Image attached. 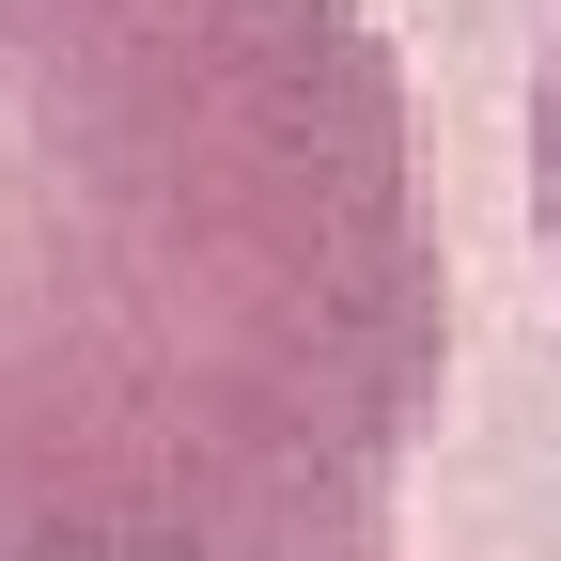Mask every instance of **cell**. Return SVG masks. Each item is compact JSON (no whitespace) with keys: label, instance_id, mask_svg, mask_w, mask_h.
<instances>
[{"label":"cell","instance_id":"3957f363","mask_svg":"<svg viewBox=\"0 0 561 561\" xmlns=\"http://www.w3.org/2000/svg\"><path fill=\"white\" fill-rule=\"evenodd\" d=\"M328 561H405V546H390V530H375V546H328Z\"/></svg>","mask_w":561,"mask_h":561},{"label":"cell","instance_id":"6da1fadb","mask_svg":"<svg viewBox=\"0 0 561 561\" xmlns=\"http://www.w3.org/2000/svg\"><path fill=\"white\" fill-rule=\"evenodd\" d=\"M453 390L359 0H0V561H328Z\"/></svg>","mask_w":561,"mask_h":561},{"label":"cell","instance_id":"7a4b0ae2","mask_svg":"<svg viewBox=\"0 0 561 561\" xmlns=\"http://www.w3.org/2000/svg\"><path fill=\"white\" fill-rule=\"evenodd\" d=\"M530 219L561 250V32H546V79H530Z\"/></svg>","mask_w":561,"mask_h":561}]
</instances>
